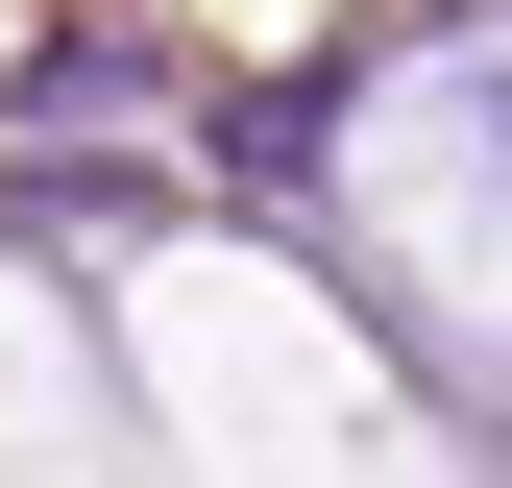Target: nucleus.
Segmentation results:
<instances>
[{"mask_svg":"<svg viewBox=\"0 0 512 488\" xmlns=\"http://www.w3.org/2000/svg\"><path fill=\"white\" fill-rule=\"evenodd\" d=\"M122 98H147V49H98V25H74V49H25V122H122Z\"/></svg>","mask_w":512,"mask_h":488,"instance_id":"1","label":"nucleus"}]
</instances>
